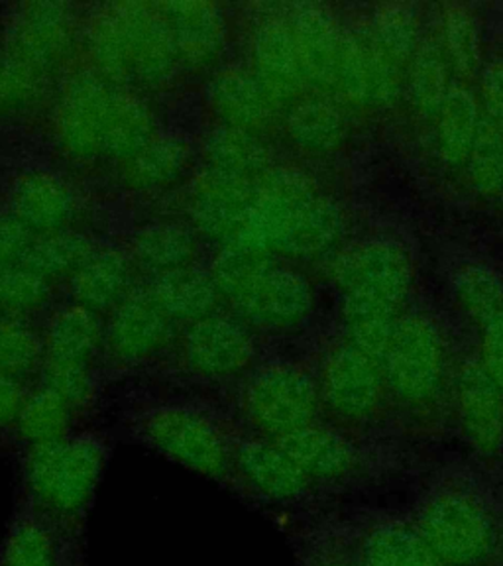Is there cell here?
Segmentation results:
<instances>
[{"label":"cell","mask_w":503,"mask_h":566,"mask_svg":"<svg viewBox=\"0 0 503 566\" xmlns=\"http://www.w3.org/2000/svg\"><path fill=\"white\" fill-rule=\"evenodd\" d=\"M343 232L345 212L317 179L277 161L258 179L254 203L234 242L285 262H311L331 254Z\"/></svg>","instance_id":"obj_1"},{"label":"cell","mask_w":503,"mask_h":566,"mask_svg":"<svg viewBox=\"0 0 503 566\" xmlns=\"http://www.w3.org/2000/svg\"><path fill=\"white\" fill-rule=\"evenodd\" d=\"M83 62L151 98L171 93L186 77L158 2H105L87 10Z\"/></svg>","instance_id":"obj_2"},{"label":"cell","mask_w":503,"mask_h":566,"mask_svg":"<svg viewBox=\"0 0 503 566\" xmlns=\"http://www.w3.org/2000/svg\"><path fill=\"white\" fill-rule=\"evenodd\" d=\"M209 272L222 310L260 335H287L315 310L310 277L290 262L230 242L214 250Z\"/></svg>","instance_id":"obj_3"},{"label":"cell","mask_w":503,"mask_h":566,"mask_svg":"<svg viewBox=\"0 0 503 566\" xmlns=\"http://www.w3.org/2000/svg\"><path fill=\"white\" fill-rule=\"evenodd\" d=\"M108 459V439L95 431H75L60 441L22 449V500L67 537L83 541Z\"/></svg>","instance_id":"obj_4"},{"label":"cell","mask_w":503,"mask_h":566,"mask_svg":"<svg viewBox=\"0 0 503 566\" xmlns=\"http://www.w3.org/2000/svg\"><path fill=\"white\" fill-rule=\"evenodd\" d=\"M128 427L144 447L230 492L242 433L234 419L209 407L171 401L142 409Z\"/></svg>","instance_id":"obj_5"},{"label":"cell","mask_w":503,"mask_h":566,"mask_svg":"<svg viewBox=\"0 0 503 566\" xmlns=\"http://www.w3.org/2000/svg\"><path fill=\"white\" fill-rule=\"evenodd\" d=\"M126 87L83 62L63 75L45 108V130L55 154L75 168L108 161Z\"/></svg>","instance_id":"obj_6"},{"label":"cell","mask_w":503,"mask_h":566,"mask_svg":"<svg viewBox=\"0 0 503 566\" xmlns=\"http://www.w3.org/2000/svg\"><path fill=\"white\" fill-rule=\"evenodd\" d=\"M232 407L244 433L280 441L318 421L317 374L293 360H262L234 386Z\"/></svg>","instance_id":"obj_7"},{"label":"cell","mask_w":503,"mask_h":566,"mask_svg":"<svg viewBox=\"0 0 503 566\" xmlns=\"http://www.w3.org/2000/svg\"><path fill=\"white\" fill-rule=\"evenodd\" d=\"M413 527L434 555L451 565L482 563L497 539L486 500L462 482L434 488L417 507Z\"/></svg>","instance_id":"obj_8"},{"label":"cell","mask_w":503,"mask_h":566,"mask_svg":"<svg viewBox=\"0 0 503 566\" xmlns=\"http://www.w3.org/2000/svg\"><path fill=\"white\" fill-rule=\"evenodd\" d=\"M171 363L201 384H239L262 363L260 338L229 311L179 328Z\"/></svg>","instance_id":"obj_9"},{"label":"cell","mask_w":503,"mask_h":566,"mask_svg":"<svg viewBox=\"0 0 503 566\" xmlns=\"http://www.w3.org/2000/svg\"><path fill=\"white\" fill-rule=\"evenodd\" d=\"M85 17L70 2H22L4 20L0 45L62 80L83 57Z\"/></svg>","instance_id":"obj_10"},{"label":"cell","mask_w":503,"mask_h":566,"mask_svg":"<svg viewBox=\"0 0 503 566\" xmlns=\"http://www.w3.org/2000/svg\"><path fill=\"white\" fill-rule=\"evenodd\" d=\"M177 335L179 327L161 311L146 283H138L105 317L101 366L126 374L171 360Z\"/></svg>","instance_id":"obj_11"},{"label":"cell","mask_w":503,"mask_h":566,"mask_svg":"<svg viewBox=\"0 0 503 566\" xmlns=\"http://www.w3.org/2000/svg\"><path fill=\"white\" fill-rule=\"evenodd\" d=\"M242 45V63L256 75L283 113L295 101L310 95L285 4L248 7Z\"/></svg>","instance_id":"obj_12"},{"label":"cell","mask_w":503,"mask_h":566,"mask_svg":"<svg viewBox=\"0 0 503 566\" xmlns=\"http://www.w3.org/2000/svg\"><path fill=\"white\" fill-rule=\"evenodd\" d=\"M258 181L197 166L177 191L179 219L214 248L239 239L256 197Z\"/></svg>","instance_id":"obj_13"},{"label":"cell","mask_w":503,"mask_h":566,"mask_svg":"<svg viewBox=\"0 0 503 566\" xmlns=\"http://www.w3.org/2000/svg\"><path fill=\"white\" fill-rule=\"evenodd\" d=\"M230 492L248 504L295 505L313 500L318 488L280 442L242 431Z\"/></svg>","instance_id":"obj_14"},{"label":"cell","mask_w":503,"mask_h":566,"mask_svg":"<svg viewBox=\"0 0 503 566\" xmlns=\"http://www.w3.org/2000/svg\"><path fill=\"white\" fill-rule=\"evenodd\" d=\"M87 209L77 184L57 169L28 166L18 169L7 186V209L34 237L81 229Z\"/></svg>","instance_id":"obj_15"},{"label":"cell","mask_w":503,"mask_h":566,"mask_svg":"<svg viewBox=\"0 0 503 566\" xmlns=\"http://www.w3.org/2000/svg\"><path fill=\"white\" fill-rule=\"evenodd\" d=\"M328 277L343 295H368L401 305L413 282L406 248L394 240H364L336 252Z\"/></svg>","instance_id":"obj_16"},{"label":"cell","mask_w":503,"mask_h":566,"mask_svg":"<svg viewBox=\"0 0 503 566\" xmlns=\"http://www.w3.org/2000/svg\"><path fill=\"white\" fill-rule=\"evenodd\" d=\"M203 108L212 126L270 138L282 126L283 111L242 62L222 63L203 85Z\"/></svg>","instance_id":"obj_17"},{"label":"cell","mask_w":503,"mask_h":566,"mask_svg":"<svg viewBox=\"0 0 503 566\" xmlns=\"http://www.w3.org/2000/svg\"><path fill=\"white\" fill-rule=\"evenodd\" d=\"M381 368L399 398L411 403L431 398L444 374V346L433 323L417 315L399 318Z\"/></svg>","instance_id":"obj_18"},{"label":"cell","mask_w":503,"mask_h":566,"mask_svg":"<svg viewBox=\"0 0 503 566\" xmlns=\"http://www.w3.org/2000/svg\"><path fill=\"white\" fill-rule=\"evenodd\" d=\"M177 60L186 75H211L229 53L230 17L219 2L171 0L158 2Z\"/></svg>","instance_id":"obj_19"},{"label":"cell","mask_w":503,"mask_h":566,"mask_svg":"<svg viewBox=\"0 0 503 566\" xmlns=\"http://www.w3.org/2000/svg\"><path fill=\"white\" fill-rule=\"evenodd\" d=\"M384 368L350 343L328 348L318 364L321 406L343 419H364L378 407L384 391Z\"/></svg>","instance_id":"obj_20"},{"label":"cell","mask_w":503,"mask_h":566,"mask_svg":"<svg viewBox=\"0 0 503 566\" xmlns=\"http://www.w3.org/2000/svg\"><path fill=\"white\" fill-rule=\"evenodd\" d=\"M404 65L366 32H346L333 98L353 106H386L398 98Z\"/></svg>","instance_id":"obj_21"},{"label":"cell","mask_w":503,"mask_h":566,"mask_svg":"<svg viewBox=\"0 0 503 566\" xmlns=\"http://www.w3.org/2000/svg\"><path fill=\"white\" fill-rule=\"evenodd\" d=\"M285 14L292 27L310 93L333 98L345 48V30L335 14L323 4H285Z\"/></svg>","instance_id":"obj_22"},{"label":"cell","mask_w":503,"mask_h":566,"mask_svg":"<svg viewBox=\"0 0 503 566\" xmlns=\"http://www.w3.org/2000/svg\"><path fill=\"white\" fill-rule=\"evenodd\" d=\"M197 142L179 130H161L130 161L116 169L118 184L138 199H156L186 186L197 168Z\"/></svg>","instance_id":"obj_23"},{"label":"cell","mask_w":503,"mask_h":566,"mask_svg":"<svg viewBox=\"0 0 503 566\" xmlns=\"http://www.w3.org/2000/svg\"><path fill=\"white\" fill-rule=\"evenodd\" d=\"M138 268L126 248L101 244L67 282L73 303L105 318L138 285Z\"/></svg>","instance_id":"obj_24"},{"label":"cell","mask_w":503,"mask_h":566,"mask_svg":"<svg viewBox=\"0 0 503 566\" xmlns=\"http://www.w3.org/2000/svg\"><path fill=\"white\" fill-rule=\"evenodd\" d=\"M277 442L318 490L343 482L360 467V454L354 442L318 421Z\"/></svg>","instance_id":"obj_25"},{"label":"cell","mask_w":503,"mask_h":566,"mask_svg":"<svg viewBox=\"0 0 503 566\" xmlns=\"http://www.w3.org/2000/svg\"><path fill=\"white\" fill-rule=\"evenodd\" d=\"M138 272L151 275L199 264L203 240L179 217L142 222L126 244Z\"/></svg>","instance_id":"obj_26"},{"label":"cell","mask_w":503,"mask_h":566,"mask_svg":"<svg viewBox=\"0 0 503 566\" xmlns=\"http://www.w3.org/2000/svg\"><path fill=\"white\" fill-rule=\"evenodd\" d=\"M460 424L478 451L494 454L503 444V389L478 363H467L457 384Z\"/></svg>","instance_id":"obj_27"},{"label":"cell","mask_w":503,"mask_h":566,"mask_svg":"<svg viewBox=\"0 0 503 566\" xmlns=\"http://www.w3.org/2000/svg\"><path fill=\"white\" fill-rule=\"evenodd\" d=\"M77 543L81 541L67 537L48 515L20 500L0 541V566H62Z\"/></svg>","instance_id":"obj_28"},{"label":"cell","mask_w":503,"mask_h":566,"mask_svg":"<svg viewBox=\"0 0 503 566\" xmlns=\"http://www.w3.org/2000/svg\"><path fill=\"white\" fill-rule=\"evenodd\" d=\"M197 156L205 168L252 181L264 177L277 164L270 138L212 124L197 140Z\"/></svg>","instance_id":"obj_29"},{"label":"cell","mask_w":503,"mask_h":566,"mask_svg":"<svg viewBox=\"0 0 503 566\" xmlns=\"http://www.w3.org/2000/svg\"><path fill=\"white\" fill-rule=\"evenodd\" d=\"M45 360L53 363L101 366L105 318L77 303H65L52 310L42 327Z\"/></svg>","instance_id":"obj_30"},{"label":"cell","mask_w":503,"mask_h":566,"mask_svg":"<svg viewBox=\"0 0 503 566\" xmlns=\"http://www.w3.org/2000/svg\"><path fill=\"white\" fill-rule=\"evenodd\" d=\"M283 136L305 156H328L343 148L348 134L345 111L335 98L305 95L282 116Z\"/></svg>","instance_id":"obj_31"},{"label":"cell","mask_w":503,"mask_h":566,"mask_svg":"<svg viewBox=\"0 0 503 566\" xmlns=\"http://www.w3.org/2000/svg\"><path fill=\"white\" fill-rule=\"evenodd\" d=\"M144 283L161 311L179 328L222 310L217 283L205 265H187L166 274L151 275Z\"/></svg>","instance_id":"obj_32"},{"label":"cell","mask_w":503,"mask_h":566,"mask_svg":"<svg viewBox=\"0 0 503 566\" xmlns=\"http://www.w3.org/2000/svg\"><path fill=\"white\" fill-rule=\"evenodd\" d=\"M60 80L0 45V115L24 116L48 108Z\"/></svg>","instance_id":"obj_33"},{"label":"cell","mask_w":503,"mask_h":566,"mask_svg":"<svg viewBox=\"0 0 503 566\" xmlns=\"http://www.w3.org/2000/svg\"><path fill=\"white\" fill-rule=\"evenodd\" d=\"M101 247L88 230L70 229L44 237H34L24 264L42 275L48 282H70L80 272L88 258Z\"/></svg>","instance_id":"obj_34"},{"label":"cell","mask_w":503,"mask_h":566,"mask_svg":"<svg viewBox=\"0 0 503 566\" xmlns=\"http://www.w3.org/2000/svg\"><path fill=\"white\" fill-rule=\"evenodd\" d=\"M482 118L484 113L474 93L464 85H452L434 118L439 154L452 168H462L467 164Z\"/></svg>","instance_id":"obj_35"},{"label":"cell","mask_w":503,"mask_h":566,"mask_svg":"<svg viewBox=\"0 0 503 566\" xmlns=\"http://www.w3.org/2000/svg\"><path fill=\"white\" fill-rule=\"evenodd\" d=\"M399 305L368 295H343L348 343L381 364L398 327Z\"/></svg>","instance_id":"obj_36"},{"label":"cell","mask_w":503,"mask_h":566,"mask_svg":"<svg viewBox=\"0 0 503 566\" xmlns=\"http://www.w3.org/2000/svg\"><path fill=\"white\" fill-rule=\"evenodd\" d=\"M75 421L77 417L60 396L42 384H34L28 388L24 406L20 409L14 439L22 444V449L60 441L75 433Z\"/></svg>","instance_id":"obj_37"},{"label":"cell","mask_w":503,"mask_h":566,"mask_svg":"<svg viewBox=\"0 0 503 566\" xmlns=\"http://www.w3.org/2000/svg\"><path fill=\"white\" fill-rule=\"evenodd\" d=\"M363 566H442L413 525L378 523L366 531L360 547Z\"/></svg>","instance_id":"obj_38"},{"label":"cell","mask_w":503,"mask_h":566,"mask_svg":"<svg viewBox=\"0 0 503 566\" xmlns=\"http://www.w3.org/2000/svg\"><path fill=\"white\" fill-rule=\"evenodd\" d=\"M407 87L417 113L434 120L451 93V62L441 42L425 40L407 65Z\"/></svg>","instance_id":"obj_39"},{"label":"cell","mask_w":503,"mask_h":566,"mask_svg":"<svg viewBox=\"0 0 503 566\" xmlns=\"http://www.w3.org/2000/svg\"><path fill=\"white\" fill-rule=\"evenodd\" d=\"M42 328L28 318L0 317V371L34 386L44 366Z\"/></svg>","instance_id":"obj_40"},{"label":"cell","mask_w":503,"mask_h":566,"mask_svg":"<svg viewBox=\"0 0 503 566\" xmlns=\"http://www.w3.org/2000/svg\"><path fill=\"white\" fill-rule=\"evenodd\" d=\"M53 300V283L27 264L0 270V317L34 321Z\"/></svg>","instance_id":"obj_41"},{"label":"cell","mask_w":503,"mask_h":566,"mask_svg":"<svg viewBox=\"0 0 503 566\" xmlns=\"http://www.w3.org/2000/svg\"><path fill=\"white\" fill-rule=\"evenodd\" d=\"M441 45L460 77L470 80L482 65V44L476 18L467 7L451 4L442 12Z\"/></svg>","instance_id":"obj_42"},{"label":"cell","mask_w":503,"mask_h":566,"mask_svg":"<svg viewBox=\"0 0 503 566\" xmlns=\"http://www.w3.org/2000/svg\"><path fill=\"white\" fill-rule=\"evenodd\" d=\"M38 384L60 396L75 417L87 416L97 403L101 391L98 368L83 364L44 360Z\"/></svg>","instance_id":"obj_43"},{"label":"cell","mask_w":503,"mask_h":566,"mask_svg":"<svg viewBox=\"0 0 503 566\" xmlns=\"http://www.w3.org/2000/svg\"><path fill=\"white\" fill-rule=\"evenodd\" d=\"M454 293L460 305L480 327L503 313V282L488 268H462L454 275Z\"/></svg>","instance_id":"obj_44"},{"label":"cell","mask_w":503,"mask_h":566,"mask_svg":"<svg viewBox=\"0 0 503 566\" xmlns=\"http://www.w3.org/2000/svg\"><path fill=\"white\" fill-rule=\"evenodd\" d=\"M470 184L478 193L494 199L503 193V133L482 118L476 140L467 159Z\"/></svg>","instance_id":"obj_45"},{"label":"cell","mask_w":503,"mask_h":566,"mask_svg":"<svg viewBox=\"0 0 503 566\" xmlns=\"http://www.w3.org/2000/svg\"><path fill=\"white\" fill-rule=\"evenodd\" d=\"M371 34L378 44L399 63L409 65L421 44L419 18L413 7L407 4H384L374 17Z\"/></svg>","instance_id":"obj_46"},{"label":"cell","mask_w":503,"mask_h":566,"mask_svg":"<svg viewBox=\"0 0 503 566\" xmlns=\"http://www.w3.org/2000/svg\"><path fill=\"white\" fill-rule=\"evenodd\" d=\"M300 566H354L356 560L346 553L335 533L315 531L297 543Z\"/></svg>","instance_id":"obj_47"},{"label":"cell","mask_w":503,"mask_h":566,"mask_svg":"<svg viewBox=\"0 0 503 566\" xmlns=\"http://www.w3.org/2000/svg\"><path fill=\"white\" fill-rule=\"evenodd\" d=\"M34 234L7 211H0V270L24 264Z\"/></svg>","instance_id":"obj_48"},{"label":"cell","mask_w":503,"mask_h":566,"mask_svg":"<svg viewBox=\"0 0 503 566\" xmlns=\"http://www.w3.org/2000/svg\"><path fill=\"white\" fill-rule=\"evenodd\" d=\"M480 364L488 376L503 389V313L482 327Z\"/></svg>","instance_id":"obj_49"},{"label":"cell","mask_w":503,"mask_h":566,"mask_svg":"<svg viewBox=\"0 0 503 566\" xmlns=\"http://www.w3.org/2000/svg\"><path fill=\"white\" fill-rule=\"evenodd\" d=\"M480 101L484 118L503 133V60L488 65L480 77Z\"/></svg>","instance_id":"obj_50"},{"label":"cell","mask_w":503,"mask_h":566,"mask_svg":"<svg viewBox=\"0 0 503 566\" xmlns=\"http://www.w3.org/2000/svg\"><path fill=\"white\" fill-rule=\"evenodd\" d=\"M28 388L30 386L27 384L0 371V434L14 437V427H17L20 409L24 406Z\"/></svg>","instance_id":"obj_51"},{"label":"cell","mask_w":503,"mask_h":566,"mask_svg":"<svg viewBox=\"0 0 503 566\" xmlns=\"http://www.w3.org/2000/svg\"><path fill=\"white\" fill-rule=\"evenodd\" d=\"M62 566H83V545L81 543L70 548V553L63 558Z\"/></svg>","instance_id":"obj_52"},{"label":"cell","mask_w":503,"mask_h":566,"mask_svg":"<svg viewBox=\"0 0 503 566\" xmlns=\"http://www.w3.org/2000/svg\"><path fill=\"white\" fill-rule=\"evenodd\" d=\"M354 566H363V565H360V563H356V565H354Z\"/></svg>","instance_id":"obj_53"}]
</instances>
